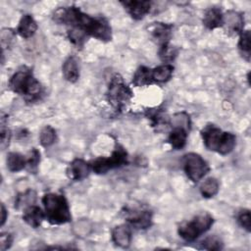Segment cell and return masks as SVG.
Wrapping results in <instances>:
<instances>
[{
    "instance_id": "obj_19",
    "label": "cell",
    "mask_w": 251,
    "mask_h": 251,
    "mask_svg": "<svg viewBox=\"0 0 251 251\" xmlns=\"http://www.w3.org/2000/svg\"><path fill=\"white\" fill-rule=\"evenodd\" d=\"M188 132L189 131L180 127H173V130L169 134L168 142L176 150L182 149L186 144Z\"/></svg>"
},
{
    "instance_id": "obj_35",
    "label": "cell",
    "mask_w": 251,
    "mask_h": 251,
    "mask_svg": "<svg viewBox=\"0 0 251 251\" xmlns=\"http://www.w3.org/2000/svg\"><path fill=\"white\" fill-rule=\"evenodd\" d=\"M13 242V236L9 232H2L0 235V250L5 251L9 249Z\"/></svg>"
},
{
    "instance_id": "obj_22",
    "label": "cell",
    "mask_w": 251,
    "mask_h": 251,
    "mask_svg": "<svg viewBox=\"0 0 251 251\" xmlns=\"http://www.w3.org/2000/svg\"><path fill=\"white\" fill-rule=\"evenodd\" d=\"M174 73V67L171 64H163L152 69V78L154 82L168 81Z\"/></svg>"
},
{
    "instance_id": "obj_1",
    "label": "cell",
    "mask_w": 251,
    "mask_h": 251,
    "mask_svg": "<svg viewBox=\"0 0 251 251\" xmlns=\"http://www.w3.org/2000/svg\"><path fill=\"white\" fill-rule=\"evenodd\" d=\"M53 21L59 25H69V28L77 29L87 37L91 36L104 42L112 39V28L106 18L92 17L75 6L58 8L53 14Z\"/></svg>"
},
{
    "instance_id": "obj_8",
    "label": "cell",
    "mask_w": 251,
    "mask_h": 251,
    "mask_svg": "<svg viewBox=\"0 0 251 251\" xmlns=\"http://www.w3.org/2000/svg\"><path fill=\"white\" fill-rule=\"evenodd\" d=\"M183 169L190 180L198 182L210 171L207 162L197 153H187L183 157Z\"/></svg>"
},
{
    "instance_id": "obj_27",
    "label": "cell",
    "mask_w": 251,
    "mask_h": 251,
    "mask_svg": "<svg viewBox=\"0 0 251 251\" xmlns=\"http://www.w3.org/2000/svg\"><path fill=\"white\" fill-rule=\"evenodd\" d=\"M158 54H159L161 61L164 62V64L165 63L170 64L176 58V56L178 54V48L174 45H171L169 43V44L160 46Z\"/></svg>"
},
{
    "instance_id": "obj_11",
    "label": "cell",
    "mask_w": 251,
    "mask_h": 251,
    "mask_svg": "<svg viewBox=\"0 0 251 251\" xmlns=\"http://www.w3.org/2000/svg\"><path fill=\"white\" fill-rule=\"evenodd\" d=\"M91 171L90 164L83 159L76 158L71 162L67 169V175L72 180H81L88 176Z\"/></svg>"
},
{
    "instance_id": "obj_25",
    "label": "cell",
    "mask_w": 251,
    "mask_h": 251,
    "mask_svg": "<svg viewBox=\"0 0 251 251\" xmlns=\"http://www.w3.org/2000/svg\"><path fill=\"white\" fill-rule=\"evenodd\" d=\"M238 50L243 59L247 62L250 61L251 47H250V30H243L240 33L238 41Z\"/></svg>"
},
{
    "instance_id": "obj_31",
    "label": "cell",
    "mask_w": 251,
    "mask_h": 251,
    "mask_svg": "<svg viewBox=\"0 0 251 251\" xmlns=\"http://www.w3.org/2000/svg\"><path fill=\"white\" fill-rule=\"evenodd\" d=\"M199 248L206 250H221L223 248V242L219 237L213 235L202 240Z\"/></svg>"
},
{
    "instance_id": "obj_24",
    "label": "cell",
    "mask_w": 251,
    "mask_h": 251,
    "mask_svg": "<svg viewBox=\"0 0 251 251\" xmlns=\"http://www.w3.org/2000/svg\"><path fill=\"white\" fill-rule=\"evenodd\" d=\"M220 188L219 181L215 177L206 178L200 185V192L203 197L211 198L214 197Z\"/></svg>"
},
{
    "instance_id": "obj_21",
    "label": "cell",
    "mask_w": 251,
    "mask_h": 251,
    "mask_svg": "<svg viewBox=\"0 0 251 251\" xmlns=\"http://www.w3.org/2000/svg\"><path fill=\"white\" fill-rule=\"evenodd\" d=\"M7 168L10 172L16 173L26 167V159L18 152H10L7 155Z\"/></svg>"
},
{
    "instance_id": "obj_18",
    "label": "cell",
    "mask_w": 251,
    "mask_h": 251,
    "mask_svg": "<svg viewBox=\"0 0 251 251\" xmlns=\"http://www.w3.org/2000/svg\"><path fill=\"white\" fill-rule=\"evenodd\" d=\"M62 73L66 80L74 83L79 77V67L77 58L75 56H70L66 59L62 66Z\"/></svg>"
},
{
    "instance_id": "obj_30",
    "label": "cell",
    "mask_w": 251,
    "mask_h": 251,
    "mask_svg": "<svg viewBox=\"0 0 251 251\" xmlns=\"http://www.w3.org/2000/svg\"><path fill=\"white\" fill-rule=\"evenodd\" d=\"M67 34H68V38L70 39V41L77 48H81L87 40V36L83 32L79 31L77 29L68 28Z\"/></svg>"
},
{
    "instance_id": "obj_15",
    "label": "cell",
    "mask_w": 251,
    "mask_h": 251,
    "mask_svg": "<svg viewBox=\"0 0 251 251\" xmlns=\"http://www.w3.org/2000/svg\"><path fill=\"white\" fill-rule=\"evenodd\" d=\"M45 219V213L40 207L36 205H30L24 210L23 220L31 227L37 228L40 226L42 221Z\"/></svg>"
},
{
    "instance_id": "obj_9",
    "label": "cell",
    "mask_w": 251,
    "mask_h": 251,
    "mask_svg": "<svg viewBox=\"0 0 251 251\" xmlns=\"http://www.w3.org/2000/svg\"><path fill=\"white\" fill-rule=\"evenodd\" d=\"M125 218L136 229H147L152 226V212L143 208H126Z\"/></svg>"
},
{
    "instance_id": "obj_4",
    "label": "cell",
    "mask_w": 251,
    "mask_h": 251,
    "mask_svg": "<svg viewBox=\"0 0 251 251\" xmlns=\"http://www.w3.org/2000/svg\"><path fill=\"white\" fill-rule=\"evenodd\" d=\"M42 204L45 219L50 225L59 226L72 221L70 206L65 195L54 192L46 193L42 197Z\"/></svg>"
},
{
    "instance_id": "obj_29",
    "label": "cell",
    "mask_w": 251,
    "mask_h": 251,
    "mask_svg": "<svg viewBox=\"0 0 251 251\" xmlns=\"http://www.w3.org/2000/svg\"><path fill=\"white\" fill-rule=\"evenodd\" d=\"M56 140V131L51 126H45L39 133L40 144L44 147L52 145Z\"/></svg>"
},
{
    "instance_id": "obj_28",
    "label": "cell",
    "mask_w": 251,
    "mask_h": 251,
    "mask_svg": "<svg viewBox=\"0 0 251 251\" xmlns=\"http://www.w3.org/2000/svg\"><path fill=\"white\" fill-rule=\"evenodd\" d=\"M170 124L173 127H180L187 131L190 130V118L189 115L185 112L176 113L171 119Z\"/></svg>"
},
{
    "instance_id": "obj_7",
    "label": "cell",
    "mask_w": 251,
    "mask_h": 251,
    "mask_svg": "<svg viewBox=\"0 0 251 251\" xmlns=\"http://www.w3.org/2000/svg\"><path fill=\"white\" fill-rule=\"evenodd\" d=\"M128 163V155L126 149L119 143H116L115 149L109 157H98L89 164L91 171L97 175L106 174L107 172L121 168Z\"/></svg>"
},
{
    "instance_id": "obj_26",
    "label": "cell",
    "mask_w": 251,
    "mask_h": 251,
    "mask_svg": "<svg viewBox=\"0 0 251 251\" xmlns=\"http://www.w3.org/2000/svg\"><path fill=\"white\" fill-rule=\"evenodd\" d=\"M146 116L151 120L153 126H168L170 124V120L168 116L165 114L163 110L160 109H148L146 112Z\"/></svg>"
},
{
    "instance_id": "obj_32",
    "label": "cell",
    "mask_w": 251,
    "mask_h": 251,
    "mask_svg": "<svg viewBox=\"0 0 251 251\" xmlns=\"http://www.w3.org/2000/svg\"><path fill=\"white\" fill-rule=\"evenodd\" d=\"M6 122H7V118L5 116H2L1 118V130H0V134H1V147L2 149H5L11 140V130L6 126Z\"/></svg>"
},
{
    "instance_id": "obj_5",
    "label": "cell",
    "mask_w": 251,
    "mask_h": 251,
    "mask_svg": "<svg viewBox=\"0 0 251 251\" xmlns=\"http://www.w3.org/2000/svg\"><path fill=\"white\" fill-rule=\"evenodd\" d=\"M213 224L214 219L210 214L201 213L195 216L192 220L181 224L177 228V232L182 239L191 242L208 231Z\"/></svg>"
},
{
    "instance_id": "obj_34",
    "label": "cell",
    "mask_w": 251,
    "mask_h": 251,
    "mask_svg": "<svg viewBox=\"0 0 251 251\" xmlns=\"http://www.w3.org/2000/svg\"><path fill=\"white\" fill-rule=\"evenodd\" d=\"M40 162V152L36 148H32L26 158V167L30 171H35Z\"/></svg>"
},
{
    "instance_id": "obj_23",
    "label": "cell",
    "mask_w": 251,
    "mask_h": 251,
    "mask_svg": "<svg viewBox=\"0 0 251 251\" xmlns=\"http://www.w3.org/2000/svg\"><path fill=\"white\" fill-rule=\"evenodd\" d=\"M36 199V193L32 189H27L25 192L19 193L16 196L15 199V208L21 209V208H26L30 205H33Z\"/></svg>"
},
{
    "instance_id": "obj_16",
    "label": "cell",
    "mask_w": 251,
    "mask_h": 251,
    "mask_svg": "<svg viewBox=\"0 0 251 251\" xmlns=\"http://www.w3.org/2000/svg\"><path fill=\"white\" fill-rule=\"evenodd\" d=\"M37 28H38V25L35 20L33 19V17L29 14H25L23 15V17L19 22L17 32L23 38H30L31 36L34 35Z\"/></svg>"
},
{
    "instance_id": "obj_6",
    "label": "cell",
    "mask_w": 251,
    "mask_h": 251,
    "mask_svg": "<svg viewBox=\"0 0 251 251\" xmlns=\"http://www.w3.org/2000/svg\"><path fill=\"white\" fill-rule=\"evenodd\" d=\"M108 101L111 106L117 111L121 112L132 98V91L126 85L119 74H115L109 82L107 90Z\"/></svg>"
},
{
    "instance_id": "obj_10",
    "label": "cell",
    "mask_w": 251,
    "mask_h": 251,
    "mask_svg": "<svg viewBox=\"0 0 251 251\" xmlns=\"http://www.w3.org/2000/svg\"><path fill=\"white\" fill-rule=\"evenodd\" d=\"M125 10L130 15L133 20L143 19L151 10V1H137V0H126L121 1Z\"/></svg>"
},
{
    "instance_id": "obj_12",
    "label": "cell",
    "mask_w": 251,
    "mask_h": 251,
    "mask_svg": "<svg viewBox=\"0 0 251 251\" xmlns=\"http://www.w3.org/2000/svg\"><path fill=\"white\" fill-rule=\"evenodd\" d=\"M150 30L153 39H155L160 46L170 43V39L173 33V25L165 23H154L151 25Z\"/></svg>"
},
{
    "instance_id": "obj_3",
    "label": "cell",
    "mask_w": 251,
    "mask_h": 251,
    "mask_svg": "<svg viewBox=\"0 0 251 251\" xmlns=\"http://www.w3.org/2000/svg\"><path fill=\"white\" fill-rule=\"evenodd\" d=\"M201 136L205 147L221 155L230 153L236 144V137L231 132L223 131L215 125H207L201 130Z\"/></svg>"
},
{
    "instance_id": "obj_36",
    "label": "cell",
    "mask_w": 251,
    "mask_h": 251,
    "mask_svg": "<svg viewBox=\"0 0 251 251\" xmlns=\"http://www.w3.org/2000/svg\"><path fill=\"white\" fill-rule=\"evenodd\" d=\"M0 213H1V224L0 225L2 226H4V224L7 220V217H8V212H7L4 204H1V212Z\"/></svg>"
},
{
    "instance_id": "obj_2",
    "label": "cell",
    "mask_w": 251,
    "mask_h": 251,
    "mask_svg": "<svg viewBox=\"0 0 251 251\" xmlns=\"http://www.w3.org/2000/svg\"><path fill=\"white\" fill-rule=\"evenodd\" d=\"M9 88L23 96L27 102L40 100L44 94V88L33 75L32 70L26 66L21 67L10 77Z\"/></svg>"
},
{
    "instance_id": "obj_14",
    "label": "cell",
    "mask_w": 251,
    "mask_h": 251,
    "mask_svg": "<svg viewBox=\"0 0 251 251\" xmlns=\"http://www.w3.org/2000/svg\"><path fill=\"white\" fill-rule=\"evenodd\" d=\"M113 242L122 248H127L131 242V230L127 225H120L112 230Z\"/></svg>"
},
{
    "instance_id": "obj_13",
    "label": "cell",
    "mask_w": 251,
    "mask_h": 251,
    "mask_svg": "<svg viewBox=\"0 0 251 251\" xmlns=\"http://www.w3.org/2000/svg\"><path fill=\"white\" fill-rule=\"evenodd\" d=\"M224 25H226L229 32L240 34L244 27V17L241 13L229 10L226 13V15H224Z\"/></svg>"
},
{
    "instance_id": "obj_17",
    "label": "cell",
    "mask_w": 251,
    "mask_h": 251,
    "mask_svg": "<svg viewBox=\"0 0 251 251\" xmlns=\"http://www.w3.org/2000/svg\"><path fill=\"white\" fill-rule=\"evenodd\" d=\"M203 25L208 29H215L224 25V14L220 8L211 7L206 10L203 18Z\"/></svg>"
},
{
    "instance_id": "obj_33",
    "label": "cell",
    "mask_w": 251,
    "mask_h": 251,
    "mask_svg": "<svg viewBox=\"0 0 251 251\" xmlns=\"http://www.w3.org/2000/svg\"><path fill=\"white\" fill-rule=\"evenodd\" d=\"M237 222L248 232L251 230V216L250 211L247 209L240 210L237 214Z\"/></svg>"
},
{
    "instance_id": "obj_20",
    "label": "cell",
    "mask_w": 251,
    "mask_h": 251,
    "mask_svg": "<svg viewBox=\"0 0 251 251\" xmlns=\"http://www.w3.org/2000/svg\"><path fill=\"white\" fill-rule=\"evenodd\" d=\"M152 69L145 66H140L133 75L132 83L134 86H144L153 83Z\"/></svg>"
}]
</instances>
